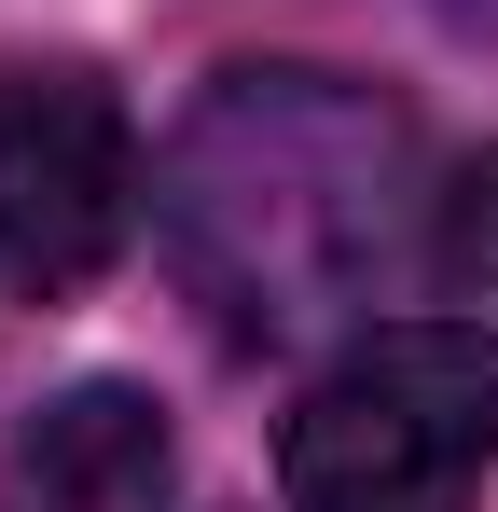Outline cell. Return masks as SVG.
Wrapping results in <instances>:
<instances>
[{
	"label": "cell",
	"mask_w": 498,
	"mask_h": 512,
	"mask_svg": "<svg viewBox=\"0 0 498 512\" xmlns=\"http://www.w3.org/2000/svg\"><path fill=\"white\" fill-rule=\"evenodd\" d=\"M153 222L236 346H291L402 277L429 139L346 70H222L153 167Z\"/></svg>",
	"instance_id": "1"
},
{
	"label": "cell",
	"mask_w": 498,
	"mask_h": 512,
	"mask_svg": "<svg viewBox=\"0 0 498 512\" xmlns=\"http://www.w3.org/2000/svg\"><path fill=\"white\" fill-rule=\"evenodd\" d=\"M485 471H498V333L485 319L360 333L277 429L291 512H471Z\"/></svg>",
	"instance_id": "2"
},
{
	"label": "cell",
	"mask_w": 498,
	"mask_h": 512,
	"mask_svg": "<svg viewBox=\"0 0 498 512\" xmlns=\"http://www.w3.org/2000/svg\"><path fill=\"white\" fill-rule=\"evenodd\" d=\"M139 222V125L83 56H0V277L83 291Z\"/></svg>",
	"instance_id": "3"
},
{
	"label": "cell",
	"mask_w": 498,
	"mask_h": 512,
	"mask_svg": "<svg viewBox=\"0 0 498 512\" xmlns=\"http://www.w3.org/2000/svg\"><path fill=\"white\" fill-rule=\"evenodd\" d=\"M14 471H28L42 512H153L166 416L139 402V388H70V402H42V429L14 443Z\"/></svg>",
	"instance_id": "4"
}]
</instances>
